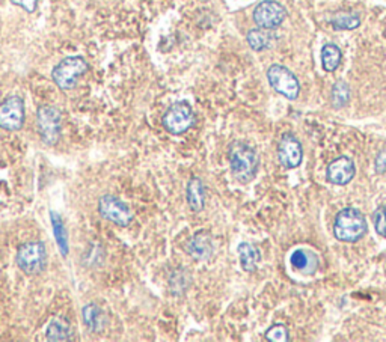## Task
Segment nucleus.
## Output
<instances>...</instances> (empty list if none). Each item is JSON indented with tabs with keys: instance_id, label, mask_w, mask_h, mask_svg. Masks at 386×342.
<instances>
[{
	"instance_id": "obj_1",
	"label": "nucleus",
	"mask_w": 386,
	"mask_h": 342,
	"mask_svg": "<svg viewBox=\"0 0 386 342\" xmlns=\"http://www.w3.org/2000/svg\"><path fill=\"white\" fill-rule=\"evenodd\" d=\"M228 158L231 172L239 182L246 184V182H251L255 178L259 158L251 145L245 142H232L228 151Z\"/></svg>"
},
{
	"instance_id": "obj_2",
	"label": "nucleus",
	"mask_w": 386,
	"mask_h": 342,
	"mask_svg": "<svg viewBox=\"0 0 386 342\" xmlns=\"http://www.w3.org/2000/svg\"><path fill=\"white\" fill-rule=\"evenodd\" d=\"M367 234V221L356 209H344L335 217L333 236L344 243H356Z\"/></svg>"
},
{
	"instance_id": "obj_3",
	"label": "nucleus",
	"mask_w": 386,
	"mask_h": 342,
	"mask_svg": "<svg viewBox=\"0 0 386 342\" xmlns=\"http://www.w3.org/2000/svg\"><path fill=\"white\" fill-rule=\"evenodd\" d=\"M90 70L88 62L82 56H68L62 59L53 68L52 79L56 87L62 91H71L76 88L77 80Z\"/></svg>"
},
{
	"instance_id": "obj_4",
	"label": "nucleus",
	"mask_w": 386,
	"mask_h": 342,
	"mask_svg": "<svg viewBox=\"0 0 386 342\" xmlns=\"http://www.w3.org/2000/svg\"><path fill=\"white\" fill-rule=\"evenodd\" d=\"M17 265L29 276L41 275L47 267V250L43 241L23 243L17 250Z\"/></svg>"
},
{
	"instance_id": "obj_5",
	"label": "nucleus",
	"mask_w": 386,
	"mask_h": 342,
	"mask_svg": "<svg viewBox=\"0 0 386 342\" xmlns=\"http://www.w3.org/2000/svg\"><path fill=\"white\" fill-rule=\"evenodd\" d=\"M36 128H38L43 142L55 145L60 138L62 114L55 106H41L36 112Z\"/></svg>"
},
{
	"instance_id": "obj_6",
	"label": "nucleus",
	"mask_w": 386,
	"mask_h": 342,
	"mask_svg": "<svg viewBox=\"0 0 386 342\" xmlns=\"http://www.w3.org/2000/svg\"><path fill=\"white\" fill-rule=\"evenodd\" d=\"M267 80L270 87L278 94L284 95L285 99L296 100L301 94V84L293 72L284 65H272L267 70Z\"/></svg>"
},
{
	"instance_id": "obj_7",
	"label": "nucleus",
	"mask_w": 386,
	"mask_h": 342,
	"mask_svg": "<svg viewBox=\"0 0 386 342\" xmlns=\"http://www.w3.org/2000/svg\"><path fill=\"white\" fill-rule=\"evenodd\" d=\"M195 124V114L189 103L178 101L172 104L163 115V127L171 134H180L191 130Z\"/></svg>"
},
{
	"instance_id": "obj_8",
	"label": "nucleus",
	"mask_w": 386,
	"mask_h": 342,
	"mask_svg": "<svg viewBox=\"0 0 386 342\" xmlns=\"http://www.w3.org/2000/svg\"><path fill=\"white\" fill-rule=\"evenodd\" d=\"M287 18V9L275 0H263L254 9V21L258 28L275 31Z\"/></svg>"
},
{
	"instance_id": "obj_9",
	"label": "nucleus",
	"mask_w": 386,
	"mask_h": 342,
	"mask_svg": "<svg viewBox=\"0 0 386 342\" xmlns=\"http://www.w3.org/2000/svg\"><path fill=\"white\" fill-rule=\"evenodd\" d=\"M24 101L18 95H11L0 103V128L18 131L24 124Z\"/></svg>"
},
{
	"instance_id": "obj_10",
	"label": "nucleus",
	"mask_w": 386,
	"mask_h": 342,
	"mask_svg": "<svg viewBox=\"0 0 386 342\" xmlns=\"http://www.w3.org/2000/svg\"><path fill=\"white\" fill-rule=\"evenodd\" d=\"M98 213L106 221L118 226H129L133 221V213L119 198L106 194L98 201Z\"/></svg>"
},
{
	"instance_id": "obj_11",
	"label": "nucleus",
	"mask_w": 386,
	"mask_h": 342,
	"mask_svg": "<svg viewBox=\"0 0 386 342\" xmlns=\"http://www.w3.org/2000/svg\"><path fill=\"white\" fill-rule=\"evenodd\" d=\"M278 160L287 169H294L297 166H301L304 160V150L301 142H299L294 134L291 133L282 134L278 145Z\"/></svg>"
},
{
	"instance_id": "obj_12",
	"label": "nucleus",
	"mask_w": 386,
	"mask_h": 342,
	"mask_svg": "<svg viewBox=\"0 0 386 342\" xmlns=\"http://www.w3.org/2000/svg\"><path fill=\"white\" fill-rule=\"evenodd\" d=\"M356 169L355 163L352 158H348L345 155L335 158L333 162L329 163L328 170H326V178L331 182V184L335 186H345L355 178Z\"/></svg>"
},
{
	"instance_id": "obj_13",
	"label": "nucleus",
	"mask_w": 386,
	"mask_h": 342,
	"mask_svg": "<svg viewBox=\"0 0 386 342\" xmlns=\"http://www.w3.org/2000/svg\"><path fill=\"white\" fill-rule=\"evenodd\" d=\"M186 250L196 261H207L215 250L213 237L208 231H198L196 234L189 240Z\"/></svg>"
},
{
	"instance_id": "obj_14",
	"label": "nucleus",
	"mask_w": 386,
	"mask_h": 342,
	"mask_svg": "<svg viewBox=\"0 0 386 342\" xmlns=\"http://www.w3.org/2000/svg\"><path fill=\"white\" fill-rule=\"evenodd\" d=\"M290 264L299 273L314 275L318 268V258L308 249H297L290 256Z\"/></svg>"
},
{
	"instance_id": "obj_15",
	"label": "nucleus",
	"mask_w": 386,
	"mask_h": 342,
	"mask_svg": "<svg viewBox=\"0 0 386 342\" xmlns=\"http://www.w3.org/2000/svg\"><path fill=\"white\" fill-rule=\"evenodd\" d=\"M82 319L85 326L90 329L94 333L103 332L107 324V316L106 312L98 307L97 303H90L86 304L82 311Z\"/></svg>"
},
{
	"instance_id": "obj_16",
	"label": "nucleus",
	"mask_w": 386,
	"mask_h": 342,
	"mask_svg": "<svg viewBox=\"0 0 386 342\" xmlns=\"http://www.w3.org/2000/svg\"><path fill=\"white\" fill-rule=\"evenodd\" d=\"M186 199H188V205L191 210L195 213H199L204 210L205 205V187L201 178L192 177L186 187Z\"/></svg>"
},
{
	"instance_id": "obj_17",
	"label": "nucleus",
	"mask_w": 386,
	"mask_h": 342,
	"mask_svg": "<svg viewBox=\"0 0 386 342\" xmlns=\"http://www.w3.org/2000/svg\"><path fill=\"white\" fill-rule=\"evenodd\" d=\"M246 41H247L249 47L252 48V50L263 52V50H267V48H270L273 44H275L277 35L273 33V31H270V29L258 28V29H252V31L247 32Z\"/></svg>"
},
{
	"instance_id": "obj_18",
	"label": "nucleus",
	"mask_w": 386,
	"mask_h": 342,
	"mask_svg": "<svg viewBox=\"0 0 386 342\" xmlns=\"http://www.w3.org/2000/svg\"><path fill=\"white\" fill-rule=\"evenodd\" d=\"M239 258H240V265L245 272L252 273L257 270V267L261 261V255L259 250L251 243H242L239 244Z\"/></svg>"
},
{
	"instance_id": "obj_19",
	"label": "nucleus",
	"mask_w": 386,
	"mask_h": 342,
	"mask_svg": "<svg viewBox=\"0 0 386 342\" xmlns=\"http://www.w3.org/2000/svg\"><path fill=\"white\" fill-rule=\"evenodd\" d=\"M343 53L337 44H325L321 48V65L323 70L328 72H333L341 64Z\"/></svg>"
},
{
	"instance_id": "obj_20",
	"label": "nucleus",
	"mask_w": 386,
	"mask_h": 342,
	"mask_svg": "<svg viewBox=\"0 0 386 342\" xmlns=\"http://www.w3.org/2000/svg\"><path fill=\"white\" fill-rule=\"evenodd\" d=\"M331 24L335 31H353L360 24V16L350 11H340L331 18Z\"/></svg>"
},
{
	"instance_id": "obj_21",
	"label": "nucleus",
	"mask_w": 386,
	"mask_h": 342,
	"mask_svg": "<svg viewBox=\"0 0 386 342\" xmlns=\"http://www.w3.org/2000/svg\"><path fill=\"white\" fill-rule=\"evenodd\" d=\"M45 336L48 341H67L71 338V327L68 321L55 316V319L50 320L45 329Z\"/></svg>"
},
{
	"instance_id": "obj_22",
	"label": "nucleus",
	"mask_w": 386,
	"mask_h": 342,
	"mask_svg": "<svg viewBox=\"0 0 386 342\" xmlns=\"http://www.w3.org/2000/svg\"><path fill=\"white\" fill-rule=\"evenodd\" d=\"M192 282L191 273L186 268H177L176 272L171 275L169 279V288L173 296H183L186 291L189 289V285Z\"/></svg>"
},
{
	"instance_id": "obj_23",
	"label": "nucleus",
	"mask_w": 386,
	"mask_h": 342,
	"mask_svg": "<svg viewBox=\"0 0 386 342\" xmlns=\"http://www.w3.org/2000/svg\"><path fill=\"white\" fill-rule=\"evenodd\" d=\"M50 217H52V225H53V232H55V237H56V241H58V246L60 249V255L65 256L68 255V234H67V229L64 226V222H62V219L58 213L55 211H50Z\"/></svg>"
},
{
	"instance_id": "obj_24",
	"label": "nucleus",
	"mask_w": 386,
	"mask_h": 342,
	"mask_svg": "<svg viewBox=\"0 0 386 342\" xmlns=\"http://www.w3.org/2000/svg\"><path fill=\"white\" fill-rule=\"evenodd\" d=\"M348 101H350V88L345 82L340 80L333 84L331 91V103L335 109H341L347 106Z\"/></svg>"
},
{
	"instance_id": "obj_25",
	"label": "nucleus",
	"mask_w": 386,
	"mask_h": 342,
	"mask_svg": "<svg viewBox=\"0 0 386 342\" xmlns=\"http://www.w3.org/2000/svg\"><path fill=\"white\" fill-rule=\"evenodd\" d=\"M266 339L270 342H287L289 341V331L284 324L272 326L266 332Z\"/></svg>"
},
{
	"instance_id": "obj_26",
	"label": "nucleus",
	"mask_w": 386,
	"mask_h": 342,
	"mask_svg": "<svg viewBox=\"0 0 386 342\" xmlns=\"http://www.w3.org/2000/svg\"><path fill=\"white\" fill-rule=\"evenodd\" d=\"M372 219H375V228L377 234L386 238V204L379 206Z\"/></svg>"
},
{
	"instance_id": "obj_27",
	"label": "nucleus",
	"mask_w": 386,
	"mask_h": 342,
	"mask_svg": "<svg viewBox=\"0 0 386 342\" xmlns=\"http://www.w3.org/2000/svg\"><path fill=\"white\" fill-rule=\"evenodd\" d=\"M12 4L23 8L26 12H33L38 6V0H11Z\"/></svg>"
},
{
	"instance_id": "obj_28",
	"label": "nucleus",
	"mask_w": 386,
	"mask_h": 342,
	"mask_svg": "<svg viewBox=\"0 0 386 342\" xmlns=\"http://www.w3.org/2000/svg\"><path fill=\"white\" fill-rule=\"evenodd\" d=\"M375 169H376L377 174H386V150H383L377 154Z\"/></svg>"
}]
</instances>
